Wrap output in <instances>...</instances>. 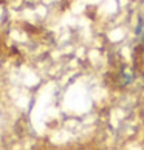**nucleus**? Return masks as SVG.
Returning <instances> with one entry per match:
<instances>
[{"label":"nucleus","instance_id":"f03ea898","mask_svg":"<svg viewBox=\"0 0 144 150\" xmlns=\"http://www.w3.org/2000/svg\"><path fill=\"white\" fill-rule=\"evenodd\" d=\"M135 79V73H133V70H129V68H126L123 73H121V84H123L124 87L127 85H130L132 82H133Z\"/></svg>","mask_w":144,"mask_h":150},{"label":"nucleus","instance_id":"f257e3e1","mask_svg":"<svg viewBox=\"0 0 144 150\" xmlns=\"http://www.w3.org/2000/svg\"><path fill=\"white\" fill-rule=\"evenodd\" d=\"M135 34H136V39L140 40V43H141V45L144 47V13H141L140 19H138V23H136Z\"/></svg>","mask_w":144,"mask_h":150}]
</instances>
